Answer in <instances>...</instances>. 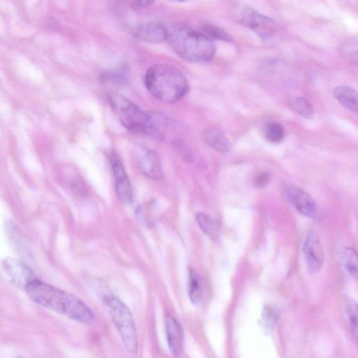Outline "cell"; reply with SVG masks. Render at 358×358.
<instances>
[{"instance_id": "6da1fadb", "label": "cell", "mask_w": 358, "mask_h": 358, "mask_svg": "<svg viewBox=\"0 0 358 358\" xmlns=\"http://www.w3.org/2000/svg\"><path fill=\"white\" fill-rule=\"evenodd\" d=\"M25 290L35 303L72 320L86 325L94 320L93 312L72 293L38 279L32 282Z\"/></svg>"}, {"instance_id": "7a4b0ae2", "label": "cell", "mask_w": 358, "mask_h": 358, "mask_svg": "<svg viewBox=\"0 0 358 358\" xmlns=\"http://www.w3.org/2000/svg\"><path fill=\"white\" fill-rule=\"evenodd\" d=\"M144 81L150 93L166 104L180 101L189 91L186 76L180 70L168 65L151 66L146 73Z\"/></svg>"}, {"instance_id": "3957f363", "label": "cell", "mask_w": 358, "mask_h": 358, "mask_svg": "<svg viewBox=\"0 0 358 358\" xmlns=\"http://www.w3.org/2000/svg\"><path fill=\"white\" fill-rule=\"evenodd\" d=\"M167 41L179 56L191 63H209L216 53L213 40L189 27L177 26L169 30Z\"/></svg>"}, {"instance_id": "277c9868", "label": "cell", "mask_w": 358, "mask_h": 358, "mask_svg": "<svg viewBox=\"0 0 358 358\" xmlns=\"http://www.w3.org/2000/svg\"><path fill=\"white\" fill-rule=\"evenodd\" d=\"M109 101L124 127L133 133L147 135L150 121L148 112H144L136 104L116 93L109 94Z\"/></svg>"}, {"instance_id": "5b68a950", "label": "cell", "mask_w": 358, "mask_h": 358, "mask_svg": "<svg viewBox=\"0 0 358 358\" xmlns=\"http://www.w3.org/2000/svg\"><path fill=\"white\" fill-rule=\"evenodd\" d=\"M104 302L109 309L111 316L126 348L131 353H135L138 348V335L129 308L114 296L105 295Z\"/></svg>"}, {"instance_id": "8992f818", "label": "cell", "mask_w": 358, "mask_h": 358, "mask_svg": "<svg viewBox=\"0 0 358 358\" xmlns=\"http://www.w3.org/2000/svg\"><path fill=\"white\" fill-rule=\"evenodd\" d=\"M238 19L242 24L250 28L264 41H271L277 35V23L251 8L241 9Z\"/></svg>"}, {"instance_id": "52a82bcc", "label": "cell", "mask_w": 358, "mask_h": 358, "mask_svg": "<svg viewBox=\"0 0 358 358\" xmlns=\"http://www.w3.org/2000/svg\"><path fill=\"white\" fill-rule=\"evenodd\" d=\"M284 199L301 214L312 219L319 220L321 214L319 207L308 193L294 187L284 189Z\"/></svg>"}, {"instance_id": "ba28073f", "label": "cell", "mask_w": 358, "mask_h": 358, "mask_svg": "<svg viewBox=\"0 0 358 358\" xmlns=\"http://www.w3.org/2000/svg\"><path fill=\"white\" fill-rule=\"evenodd\" d=\"M109 159L115 179L117 196L122 202L130 204L133 200V191L126 169L120 158L115 153H110Z\"/></svg>"}, {"instance_id": "9c48e42d", "label": "cell", "mask_w": 358, "mask_h": 358, "mask_svg": "<svg viewBox=\"0 0 358 358\" xmlns=\"http://www.w3.org/2000/svg\"><path fill=\"white\" fill-rule=\"evenodd\" d=\"M2 267L12 283L24 290L37 279L34 272L19 260L6 258Z\"/></svg>"}, {"instance_id": "30bf717a", "label": "cell", "mask_w": 358, "mask_h": 358, "mask_svg": "<svg viewBox=\"0 0 358 358\" xmlns=\"http://www.w3.org/2000/svg\"><path fill=\"white\" fill-rule=\"evenodd\" d=\"M303 253L310 272H318L324 263V253L320 238L315 231H310L308 234Z\"/></svg>"}, {"instance_id": "8fae6325", "label": "cell", "mask_w": 358, "mask_h": 358, "mask_svg": "<svg viewBox=\"0 0 358 358\" xmlns=\"http://www.w3.org/2000/svg\"><path fill=\"white\" fill-rule=\"evenodd\" d=\"M133 34L140 40L159 44L167 41L169 29L160 21H147L138 23L133 29Z\"/></svg>"}, {"instance_id": "7c38bea8", "label": "cell", "mask_w": 358, "mask_h": 358, "mask_svg": "<svg viewBox=\"0 0 358 358\" xmlns=\"http://www.w3.org/2000/svg\"><path fill=\"white\" fill-rule=\"evenodd\" d=\"M166 335L170 350L175 356L182 354L184 346V332L182 326L171 315L165 319Z\"/></svg>"}, {"instance_id": "4fadbf2b", "label": "cell", "mask_w": 358, "mask_h": 358, "mask_svg": "<svg viewBox=\"0 0 358 358\" xmlns=\"http://www.w3.org/2000/svg\"><path fill=\"white\" fill-rule=\"evenodd\" d=\"M140 167L144 173L152 180H158L163 176L162 169L158 154L146 149L140 157Z\"/></svg>"}, {"instance_id": "5bb4252c", "label": "cell", "mask_w": 358, "mask_h": 358, "mask_svg": "<svg viewBox=\"0 0 358 358\" xmlns=\"http://www.w3.org/2000/svg\"><path fill=\"white\" fill-rule=\"evenodd\" d=\"M205 142L221 153H227L231 148L230 142L224 133L219 129L211 128L207 129L203 135Z\"/></svg>"}, {"instance_id": "9a60e30c", "label": "cell", "mask_w": 358, "mask_h": 358, "mask_svg": "<svg viewBox=\"0 0 358 358\" xmlns=\"http://www.w3.org/2000/svg\"><path fill=\"white\" fill-rule=\"evenodd\" d=\"M335 98L347 109L357 113L358 109L357 93L348 86H339L333 91Z\"/></svg>"}, {"instance_id": "2e32d148", "label": "cell", "mask_w": 358, "mask_h": 358, "mask_svg": "<svg viewBox=\"0 0 358 358\" xmlns=\"http://www.w3.org/2000/svg\"><path fill=\"white\" fill-rule=\"evenodd\" d=\"M343 308L350 330L355 341H357V305L353 298L346 295L343 300Z\"/></svg>"}, {"instance_id": "e0dca14e", "label": "cell", "mask_w": 358, "mask_h": 358, "mask_svg": "<svg viewBox=\"0 0 358 358\" xmlns=\"http://www.w3.org/2000/svg\"><path fill=\"white\" fill-rule=\"evenodd\" d=\"M341 264L355 281L357 280V258L355 250L350 247H343L339 252Z\"/></svg>"}, {"instance_id": "ac0fdd59", "label": "cell", "mask_w": 358, "mask_h": 358, "mask_svg": "<svg viewBox=\"0 0 358 358\" xmlns=\"http://www.w3.org/2000/svg\"><path fill=\"white\" fill-rule=\"evenodd\" d=\"M197 222L202 230L214 242L219 240V230L216 223L207 215L199 213L196 216Z\"/></svg>"}, {"instance_id": "d6986e66", "label": "cell", "mask_w": 358, "mask_h": 358, "mask_svg": "<svg viewBox=\"0 0 358 358\" xmlns=\"http://www.w3.org/2000/svg\"><path fill=\"white\" fill-rule=\"evenodd\" d=\"M188 292L191 303L198 305L202 298V288L200 278L194 270H189Z\"/></svg>"}, {"instance_id": "ffe728a7", "label": "cell", "mask_w": 358, "mask_h": 358, "mask_svg": "<svg viewBox=\"0 0 358 358\" xmlns=\"http://www.w3.org/2000/svg\"><path fill=\"white\" fill-rule=\"evenodd\" d=\"M263 326L267 331L273 330L276 324L279 314L278 311L272 306L266 305L262 312Z\"/></svg>"}, {"instance_id": "44dd1931", "label": "cell", "mask_w": 358, "mask_h": 358, "mask_svg": "<svg viewBox=\"0 0 358 358\" xmlns=\"http://www.w3.org/2000/svg\"><path fill=\"white\" fill-rule=\"evenodd\" d=\"M285 131L283 126L276 122L268 124L265 128V137L272 143H279L284 138Z\"/></svg>"}, {"instance_id": "7402d4cb", "label": "cell", "mask_w": 358, "mask_h": 358, "mask_svg": "<svg viewBox=\"0 0 358 358\" xmlns=\"http://www.w3.org/2000/svg\"><path fill=\"white\" fill-rule=\"evenodd\" d=\"M294 111L301 116L310 118L314 115V108L310 102L304 97H296L292 105Z\"/></svg>"}, {"instance_id": "603a6c76", "label": "cell", "mask_w": 358, "mask_h": 358, "mask_svg": "<svg viewBox=\"0 0 358 358\" xmlns=\"http://www.w3.org/2000/svg\"><path fill=\"white\" fill-rule=\"evenodd\" d=\"M201 32L211 39H218L231 41V37L220 28L212 25H205L201 28Z\"/></svg>"}, {"instance_id": "cb8c5ba5", "label": "cell", "mask_w": 358, "mask_h": 358, "mask_svg": "<svg viewBox=\"0 0 358 358\" xmlns=\"http://www.w3.org/2000/svg\"><path fill=\"white\" fill-rule=\"evenodd\" d=\"M126 76L122 71L110 72L101 77V82L104 86H117L125 81Z\"/></svg>"}, {"instance_id": "d4e9b609", "label": "cell", "mask_w": 358, "mask_h": 358, "mask_svg": "<svg viewBox=\"0 0 358 358\" xmlns=\"http://www.w3.org/2000/svg\"><path fill=\"white\" fill-rule=\"evenodd\" d=\"M269 182V174L267 172H262L256 176L255 184L257 187L263 188Z\"/></svg>"}, {"instance_id": "484cf974", "label": "cell", "mask_w": 358, "mask_h": 358, "mask_svg": "<svg viewBox=\"0 0 358 358\" xmlns=\"http://www.w3.org/2000/svg\"><path fill=\"white\" fill-rule=\"evenodd\" d=\"M137 1L142 8H148L155 2V0H137Z\"/></svg>"}, {"instance_id": "4316f807", "label": "cell", "mask_w": 358, "mask_h": 358, "mask_svg": "<svg viewBox=\"0 0 358 358\" xmlns=\"http://www.w3.org/2000/svg\"><path fill=\"white\" fill-rule=\"evenodd\" d=\"M172 1L184 2V1H185V0H172Z\"/></svg>"}]
</instances>
